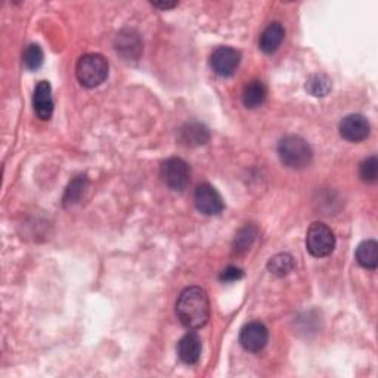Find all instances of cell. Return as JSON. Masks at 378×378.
<instances>
[{"instance_id":"cell-1","label":"cell","mask_w":378,"mask_h":378,"mask_svg":"<svg viewBox=\"0 0 378 378\" xmlns=\"http://www.w3.org/2000/svg\"><path fill=\"white\" fill-rule=\"evenodd\" d=\"M176 315L185 328L195 331L210 319V300L201 286H188L176 302Z\"/></svg>"},{"instance_id":"cell-2","label":"cell","mask_w":378,"mask_h":378,"mask_svg":"<svg viewBox=\"0 0 378 378\" xmlns=\"http://www.w3.org/2000/svg\"><path fill=\"white\" fill-rule=\"evenodd\" d=\"M278 155L281 163L293 168V170H302L306 168L314 159V152L309 143L300 136L290 135L281 139L278 143Z\"/></svg>"},{"instance_id":"cell-3","label":"cell","mask_w":378,"mask_h":378,"mask_svg":"<svg viewBox=\"0 0 378 378\" xmlns=\"http://www.w3.org/2000/svg\"><path fill=\"white\" fill-rule=\"evenodd\" d=\"M75 75L82 86L98 87L108 77V61L99 54H86L77 61Z\"/></svg>"},{"instance_id":"cell-4","label":"cell","mask_w":378,"mask_h":378,"mask_svg":"<svg viewBox=\"0 0 378 378\" xmlns=\"http://www.w3.org/2000/svg\"><path fill=\"white\" fill-rule=\"evenodd\" d=\"M306 249L314 257H327L335 249L334 232L322 221H314L306 233Z\"/></svg>"},{"instance_id":"cell-5","label":"cell","mask_w":378,"mask_h":378,"mask_svg":"<svg viewBox=\"0 0 378 378\" xmlns=\"http://www.w3.org/2000/svg\"><path fill=\"white\" fill-rule=\"evenodd\" d=\"M161 176L167 187L173 191H185L191 182V167L179 157L168 159L161 166Z\"/></svg>"},{"instance_id":"cell-6","label":"cell","mask_w":378,"mask_h":378,"mask_svg":"<svg viewBox=\"0 0 378 378\" xmlns=\"http://www.w3.org/2000/svg\"><path fill=\"white\" fill-rule=\"evenodd\" d=\"M241 64V54L231 46H220L217 48L212 57L210 65L213 71L220 77H231L237 73Z\"/></svg>"},{"instance_id":"cell-7","label":"cell","mask_w":378,"mask_h":378,"mask_svg":"<svg viewBox=\"0 0 378 378\" xmlns=\"http://www.w3.org/2000/svg\"><path fill=\"white\" fill-rule=\"evenodd\" d=\"M194 203L197 210L205 216H216L224 212L225 204L220 194L215 187L208 184H201L194 194Z\"/></svg>"},{"instance_id":"cell-8","label":"cell","mask_w":378,"mask_h":378,"mask_svg":"<svg viewBox=\"0 0 378 378\" xmlns=\"http://www.w3.org/2000/svg\"><path fill=\"white\" fill-rule=\"evenodd\" d=\"M269 340V331L262 322H250L241 330L240 343L252 354H259L262 351Z\"/></svg>"},{"instance_id":"cell-9","label":"cell","mask_w":378,"mask_h":378,"mask_svg":"<svg viewBox=\"0 0 378 378\" xmlns=\"http://www.w3.org/2000/svg\"><path fill=\"white\" fill-rule=\"evenodd\" d=\"M370 122L361 114H349L340 123V135L347 142L359 143L370 136Z\"/></svg>"},{"instance_id":"cell-10","label":"cell","mask_w":378,"mask_h":378,"mask_svg":"<svg viewBox=\"0 0 378 378\" xmlns=\"http://www.w3.org/2000/svg\"><path fill=\"white\" fill-rule=\"evenodd\" d=\"M34 112L41 120H49L54 114V99H52V87L49 82H38L33 95Z\"/></svg>"},{"instance_id":"cell-11","label":"cell","mask_w":378,"mask_h":378,"mask_svg":"<svg viewBox=\"0 0 378 378\" xmlns=\"http://www.w3.org/2000/svg\"><path fill=\"white\" fill-rule=\"evenodd\" d=\"M115 50L127 59H136L142 52V43L136 31L124 30L117 34Z\"/></svg>"},{"instance_id":"cell-12","label":"cell","mask_w":378,"mask_h":378,"mask_svg":"<svg viewBox=\"0 0 378 378\" xmlns=\"http://www.w3.org/2000/svg\"><path fill=\"white\" fill-rule=\"evenodd\" d=\"M177 354L182 362L187 365L197 363L201 358V340L195 333H188L180 338L177 344Z\"/></svg>"},{"instance_id":"cell-13","label":"cell","mask_w":378,"mask_h":378,"mask_svg":"<svg viewBox=\"0 0 378 378\" xmlns=\"http://www.w3.org/2000/svg\"><path fill=\"white\" fill-rule=\"evenodd\" d=\"M285 29L281 22H272L265 29V31L260 36L259 48L265 54H273L277 52L281 43L284 42Z\"/></svg>"},{"instance_id":"cell-14","label":"cell","mask_w":378,"mask_h":378,"mask_svg":"<svg viewBox=\"0 0 378 378\" xmlns=\"http://www.w3.org/2000/svg\"><path fill=\"white\" fill-rule=\"evenodd\" d=\"M179 139L187 147H198L207 143V140L210 139V133H208V129L204 124L192 122L180 129Z\"/></svg>"},{"instance_id":"cell-15","label":"cell","mask_w":378,"mask_h":378,"mask_svg":"<svg viewBox=\"0 0 378 378\" xmlns=\"http://www.w3.org/2000/svg\"><path fill=\"white\" fill-rule=\"evenodd\" d=\"M268 96V89L263 82L260 80H252L249 85L244 87L242 92V102L245 108L256 110L262 107Z\"/></svg>"},{"instance_id":"cell-16","label":"cell","mask_w":378,"mask_h":378,"mask_svg":"<svg viewBox=\"0 0 378 378\" xmlns=\"http://www.w3.org/2000/svg\"><path fill=\"white\" fill-rule=\"evenodd\" d=\"M356 260L363 269L375 270L378 266V244L374 240H367L358 245Z\"/></svg>"},{"instance_id":"cell-17","label":"cell","mask_w":378,"mask_h":378,"mask_svg":"<svg viewBox=\"0 0 378 378\" xmlns=\"http://www.w3.org/2000/svg\"><path fill=\"white\" fill-rule=\"evenodd\" d=\"M87 189V177L86 176H77L75 179L71 180V184L65 189L64 194V207H71L74 204L79 203L86 194Z\"/></svg>"},{"instance_id":"cell-18","label":"cell","mask_w":378,"mask_h":378,"mask_svg":"<svg viewBox=\"0 0 378 378\" xmlns=\"http://www.w3.org/2000/svg\"><path fill=\"white\" fill-rule=\"evenodd\" d=\"M296 263L291 254L286 253H279L277 256H273L269 262H268V270L275 277H285L294 269Z\"/></svg>"},{"instance_id":"cell-19","label":"cell","mask_w":378,"mask_h":378,"mask_svg":"<svg viewBox=\"0 0 378 378\" xmlns=\"http://www.w3.org/2000/svg\"><path fill=\"white\" fill-rule=\"evenodd\" d=\"M257 238V229L253 225H247L238 231L233 240V252L237 254H241L247 252L253 245V242Z\"/></svg>"},{"instance_id":"cell-20","label":"cell","mask_w":378,"mask_h":378,"mask_svg":"<svg viewBox=\"0 0 378 378\" xmlns=\"http://www.w3.org/2000/svg\"><path fill=\"white\" fill-rule=\"evenodd\" d=\"M331 80L327 75L324 74H315L312 75L306 83V90L314 96H327L331 92Z\"/></svg>"},{"instance_id":"cell-21","label":"cell","mask_w":378,"mask_h":378,"mask_svg":"<svg viewBox=\"0 0 378 378\" xmlns=\"http://www.w3.org/2000/svg\"><path fill=\"white\" fill-rule=\"evenodd\" d=\"M43 59H45L43 50L38 45H30L24 50L22 62H24V67L29 71H36L41 68L43 65Z\"/></svg>"},{"instance_id":"cell-22","label":"cell","mask_w":378,"mask_h":378,"mask_svg":"<svg viewBox=\"0 0 378 378\" xmlns=\"http://www.w3.org/2000/svg\"><path fill=\"white\" fill-rule=\"evenodd\" d=\"M359 176H361V179L363 182H367V184H374V182H377V177H378V160H377L375 155H372V157L362 161V164L359 167Z\"/></svg>"},{"instance_id":"cell-23","label":"cell","mask_w":378,"mask_h":378,"mask_svg":"<svg viewBox=\"0 0 378 378\" xmlns=\"http://www.w3.org/2000/svg\"><path fill=\"white\" fill-rule=\"evenodd\" d=\"M244 277V272L237 266H229L225 270H221L219 279L221 282H235Z\"/></svg>"},{"instance_id":"cell-24","label":"cell","mask_w":378,"mask_h":378,"mask_svg":"<svg viewBox=\"0 0 378 378\" xmlns=\"http://www.w3.org/2000/svg\"><path fill=\"white\" fill-rule=\"evenodd\" d=\"M152 5L155 6V8H161V9H172V8H175L176 5H177V2H161V3H157V2H152Z\"/></svg>"}]
</instances>
